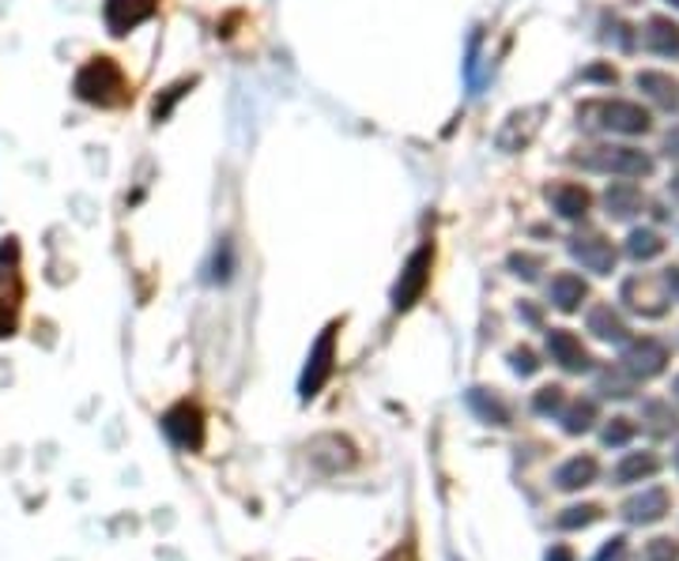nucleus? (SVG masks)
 Returning <instances> with one entry per match:
<instances>
[{
	"instance_id": "1",
	"label": "nucleus",
	"mask_w": 679,
	"mask_h": 561,
	"mask_svg": "<svg viewBox=\"0 0 679 561\" xmlns=\"http://www.w3.org/2000/svg\"><path fill=\"white\" fill-rule=\"evenodd\" d=\"M72 91L80 102L99 106V109H114L129 102V80H125L122 65H117L114 57H91V61L76 72Z\"/></svg>"
},
{
	"instance_id": "2",
	"label": "nucleus",
	"mask_w": 679,
	"mask_h": 561,
	"mask_svg": "<svg viewBox=\"0 0 679 561\" xmlns=\"http://www.w3.org/2000/svg\"><path fill=\"white\" fill-rule=\"evenodd\" d=\"M574 163L592 170V174L626 177V182H642V177H649L653 170H657V163H653L642 148H615V143L582 151V155H574Z\"/></svg>"
},
{
	"instance_id": "3",
	"label": "nucleus",
	"mask_w": 679,
	"mask_h": 561,
	"mask_svg": "<svg viewBox=\"0 0 679 561\" xmlns=\"http://www.w3.org/2000/svg\"><path fill=\"white\" fill-rule=\"evenodd\" d=\"M577 117H597V121H589L592 129H605L615 136H645L653 129L649 109H642L638 102H626V98L589 102V106L577 109Z\"/></svg>"
},
{
	"instance_id": "4",
	"label": "nucleus",
	"mask_w": 679,
	"mask_h": 561,
	"mask_svg": "<svg viewBox=\"0 0 679 561\" xmlns=\"http://www.w3.org/2000/svg\"><path fill=\"white\" fill-rule=\"evenodd\" d=\"M430 265H435V245L423 242L419 249H415L412 257H407L401 279H396V287H393V309H396V313H407L415 302H419L423 294H427Z\"/></svg>"
},
{
	"instance_id": "5",
	"label": "nucleus",
	"mask_w": 679,
	"mask_h": 561,
	"mask_svg": "<svg viewBox=\"0 0 679 561\" xmlns=\"http://www.w3.org/2000/svg\"><path fill=\"white\" fill-rule=\"evenodd\" d=\"M333 365H336V325H329L318 336V343H313L310 359H306V370L299 377V396L302 399L318 396L329 385V377H333Z\"/></svg>"
},
{
	"instance_id": "6",
	"label": "nucleus",
	"mask_w": 679,
	"mask_h": 561,
	"mask_svg": "<svg viewBox=\"0 0 679 561\" xmlns=\"http://www.w3.org/2000/svg\"><path fill=\"white\" fill-rule=\"evenodd\" d=\"M665 365H668V347L660 343V339H653V336L626 339L623 359H619V370L631 373L634 381L660 377V373H665Z\"/></svg>"
},
{
	"instance_id": "7",
	"label": "nucleus",
	"mask_w": 679,
	"mask_h": 561,
	"mask_svg": "<svg viewBox=\"0 0 679 561\" xmlns=\"http://www.w3.org/2000/svg\"><path fill=\"white\" fill-rule=\"evenodd\" d=\"M163 433L174 448L197 453V448L204 445V411L197 404H189V399H182V404H174L163 414Z\"/></svg>"
},
{
	"instance_id": "8",
	"label": "nucleus",
	"mask_w": 679,
	"mask_h": 561,
	"mask_svg": "<svg viewBox=\"0 0 679 561\" xmlns=\"http://www.w3.org/2000/svg\"><path fill=\"white\" fill-rule=\"evenodd\" d=\"M566 249H571V257L582 265L585 271H592V276H611L615 271V245L608 242L605 234L597 231H577L571 242H566Z\"/></svg>"
},
{
	"instance_id": "9",
	"label": "nucleus",
	"mask_w": 679,
	"mask_h": 561,
	"mask_svg": "<svg viewBox=\"0 0 679 561\" xmlns=\"http://www.w3.org/2000/svg\"><path fill=\"white\" fill-rule=\"evenodd\" d=\"M548 354L559 370L566 373H589L592 370V354L582 347V339L571 328H551L548 331Z\"/></svg>"
},
{
	"instance_id": "10",
	"label": "nucleus",
	"mask_w": 679,
	"mask_h": 561,
	"mask_svg": "<svg viewBox=\"0 0 679 561\" xmlns=\"http://www.w3.org/2000/svg\"><path fill=\"white\" fill-rule=\"evenodd\" d=\"M156 12H159V0H106V8H102L106 27L110 34H117V38L136 31L140 23H148Z\"/></svg>"
},
{
	"instance_id": "11",
	"label": "nucleus",
	"mask_w": 679,
	"mask_h": 561,
	"mask_svg": "<svg viewBox=\"0 0 679 561\" xmlns=\"http://www.w3.org/2000/svg\"><path fill=\"white\" fill-rule=\"evenodd\" d=\"M548 203L551 211H555L559 219H566V223H582L585 215H589L592 208V192L585 189V185H574V182H559L548 189Z\"/></svg>"
},
{
	"instance_id": "12",
	"label": "nucleus",
	"mask_w": 679,
	"mask_h": 561,
	"mask_svg": "<svg viewBox=\"0 0 679 561\" xmlns=\"http://www.w3.org/2000/svg\"><path fill=\"white\" fill-rule=\"evenodd\" d=\"M668 516V490L665 487H649V490H642V494H634V498H626L623 501V521L626 524H657V521H665Z\"/></svg>"
},
{
	"instance_id": "13",
	"label": "nucleus",
	"mask_w": 679,
	"mask_h": 561,
	"mask_svg": "<svg viewBox=\"0 0 679 561\" xmlns=\"http://www.w3.org/2000/svg\"><path fill=\"white\" fill-rule=\"evenodd\" d=\"M657 287L660 283H653V279H642V276L626 279V283H623L626 309L642 313V317H665V309H668V302H672V297H668V294H653Z\"/></svg>"
},
{
	"instance_id": "14",
	"label": "nucleus",
	"mask_w": 679,
	"mask_h": 561,
	"mask_svg": "<svg viewBox=\"0 0 679 561\" xmlns=\"http://www.w3.org/2000/svg\"><path fill=\"white\" fill-rule=\"evenodd\" d=\"M634 83H638V91L653 102V106L668 109V114H676V109H679V80H672L668 72L645 68V72L634 75Z\"/></svg>"
},
{
	"instance_id": "15",
	"label": "nucleus",
	"mask_w": 679,
	"mask_h": 561,
	"mask_svg": "<svg viewBox=\"0 0 679 561\" xmlns=\"http://www.w3.org/2000/svg\"><path fill=\"white\" fill-rule=\"evenodd\" d=\"M548 297L559 313H577L585 297H589V283H585L582 276H574V271H559L548 287Z\"/></svg>"
},
{
	"instance_id": "16",
	"label": "nucleus",
	"mask_w": 679,
	"mask_h": 561,
	"mask_svg": "<svg viewBox=\"0 0 679 561\" xmlns=\"http://www.w3.org/2000/svg\"><path fill=\"white\" fill-rule=\"evenodd\" d=\"M585 328L597 339H605V343H626V339H631V328H626L623 313L611 309V305H592L589 317H585Z\"/></svg>"
},
{
	"instance_id": "17",
	"label": "nucleus",
	"mask_w": 679,
	"mask_h": 561,
	"mask_svg": "<svg viewBox=\"0 0 679 561\" xmlns=\"http://www.w3.org/2000/svg\"><path fill=\"white\" fill-rule=\"evenodd\" d=\"M642 42L657 57H679V23H672L668 15H653L642 31Z\"/></svg>"
},
{
	"instance_id": "18",
	"label": "nucleus",
	"mask_w": 679,
	"mask_h": 561,
	"mask_svg": "<svg viewBox=\"0 0 679 561\" xmlns=\"http://www.w3.org/2000/svg\"><path fill=\"white\" fill-rule=\"evenodd\" d=\"M597 475H600V464L592 460V456H571L566 464H559L555 487L566 490V494H574V490L592 487V482H597Z\"/></svg>"
},
{
	"instance_id": "19",
	"label": "nucleus",
	"mask_w": 679,
	"mask_h": 561,
	"mask_svg": "<svg viewBox=\"0 0 679 561\" xmlns=\"http://www.w3.org/2000/svg\"><path fill=\"white\" fill-rule=\"evenodd\" d=\"M605 208H608V215L611 219H634L638 211L645 208V197H642V189L634 182H611L608 185V192H605Z\"/></svg>"
},
{
	"instance_id": "20",
	"label": "nucleus",
	"mask_w": 679,
	"mask_h": 561,
	"mask_svg": "<svg viewBox=\"0 0 679 561\" xmlns=\"http://www.w3.org/2000/svg\"><path fill=\"white\" fill-rule=\"evenodd\" d=\"M657 471H660V460L653 453H626L623 460L615 464L611 479H615V487H631V482L653 479Z\"/></svg>"
},
{
	"instance_id": "21",
	"label": "nucleus",
	"mask_w": 679,
	"mask_h": 561,
	"mask_svg": "<svg viewBox=\"0 0 679 561\" xmlns=\"http://www.w3.org/2000/svg\"><path fill=\"white\" fill-rule=\"evenodd\" d=\"M642 426L653 433V437H668L679 426V414L672 411V404L665 399H645L642 404Z\"/></svg>"
},
{
	"instance_id": "22",
	"label": "nucleus",
	"mask_w": 679,
	"mask_h": 561,
	"mask_svg": "<svg viewBox=\"0 0 679 561\" xmlns=\"http://www.w3.org/2000/svg\"><path fill=\"white\" fill-rule=\"evenodd\" d=\"M469 407L483 422H491V426H509V407L503 404V396L487 393V388H472Z\"/></svg>"
},
{
	"instance_id": "23",
	"label": "nucleus",
	"mask_w": 679,
	"mask_h": 561,
	"mask_svg": "<svg viewBox=\"0 0 679 561\" xmlns=\"http://www.w3.org/2000/svg\"><path fill=\"white\" fill-rule=\"evenodd\" d=\"M660 253H665V237L657 231H649V226H638V231H631V237H626V257L638 260V265L657 260Z\"/></svg>"
},
{
	"instance_id": "24",
	"label": "nucleus",
	"mask_w": 679,
	"mask_h": 561,
	"mask_svg": "<svg viewBox=\"0 0 679 561\" xmlns=\"http://www.w3.org/2000/svg\"><path fill=\"white\" fill-rule=\"evenodd\" d=\"M592 422H597V399H574L571 407L563 411V430L571 433V437H577V433H589Z\"/></svg>"
},
{
	"instance_id": "25",
	"label": "nucleus",
	"mask_w": 679,
	"mask_h": 561,
	"mask_svg": "<svg viewBox=\"0 0 679 561\" xmlns=\"http://www.w3.org/2000/svg\"><path fill=\"white\" fill-rule=\"evenodd\" d=\"M15 279V271H0V336H12L15 328V309H20V283L8 291V283Z\"/></svg>"
},
{
	"instance_id": "26",
	"label": "nucleus",
	"mask_w": 679,
	"mask_h": 561,
	"mask_svg": "<svg viewBox=\"0 0 679 561\" xmlns=\"http://www.w3.org/2000/svg\"><path fill=\"white\" fill-rule=\"evenodd\" d=\"M600 521V505H571L555 516V528L559 531H577V528H589V524Z\"/></svg>"
},
{
	"instance_id": "27",
	"label": "nucleus",
	"mask_w": 679,
	"mask_h": 561,
	"mask_svg": "<svg viewBox=\"0 0 679 561\" xmlns=\"http://www.w3.org/2000/svg\"><path fill=\"white\" fill-rule=\"evenodd\" d=\"M634 385H638V381H634L631 373H623V370H600V377H597L600 393L615 396V399H631V396H634Z\"/></svg>"
},
{
	"instance_id": "28",
	"label": "nucleus",
	"mask_w": 679,
	"mask_h": 561,
	"mask_svg": "<svg viewBox=\"0 0 679 561\" xmlns=\"http://www.w3.org/2000/svg\"><path fill=\"white\" fill-rule=\"evenodd\" d=\"M563 404H566V388L563 385H543L537 396H532V411L543 414V419H551V414H563Z\"/></svg>"
},
{
	"instance_id": "29",
	"label": "nucleus",
	"mask_w": 679,
	"mask_h": 561,
	"mask_svg": "<svg viewBox=\"0 0 679 561\" xmlns=\"http://www.w3.org/2000/svg\"><path fill=\"white\" fill-rule=\"evenodd\" d=\"M634 433H638V426H634L631 419H623V414H615V419L600 430V441H605L608 448H623V445H631Z\"/></svg>"
},
{
	"instance_id": "30",
	"label": "nucleus",
	"mask_w": 679,
	"mask_h": 561,
	"mask_svg": "<svg viewBox=\"0 0 679 561\" xmlns=\"http://www.w3.org/2000/svg\"><path fill=\"white\" fill-rule=\"evenodd\" d=\"M506 265H509V271H514L517 279H529V283H532V279H537L540 271H543V257H537V253H509Z\"/></svg>"
},
{
	"instance_id": "31",
	"label": "nucleus",
	"mask_w": 679,
	"mask_h": 561,
	"mask_svg": "<svg viewBox=\"0 0 679 561\" xmlns=\"http://www.w3.org/2000/svg\"><path fill=\"white\" fill-rule=\"evenodd\" d=\"M231 271H234V249H231V242L223 237L219 249H216V260H211V279H216V283H227Z\"/></svg>"
},
{
	"instance_id": "32",
	"label": "nucleus",
	"mask_w": 679,
	"mask_h": 561,
	"mask_svg": "<svg viewBox=\"0 0 679 561\" xmlns=\"http://www.w3.org/2000/svg\"><path fill=\"white\" fill-rule=\"evenodd\" d=\"M600 38L615 42L619 49H631L634 46V34H631V27H626L623 20H619V15H605V34H600Z\"/></svg>"
},
{
	"instance_id": "33",
	"label": "nucleus",
	"mask_w": 679,
	"mask_h": 561,
	"mask_svg": "<svg viewBox=\"0 0 679 561\" xmlns=\"http://www.w3.org/2000/svg\"><path fill=\"white\" fill-rule=\"evenodd\" d=\"M642 558L645 561H679V542L676 539H649Z\"/></svg>"
},
{
	"instance_id": "34",
	"label": "nucleus",
	"mask_w": 679,
	"mask_h": 561,
	"mask_svg": "<svg viewBox=\"0 0 679 561\" xmlns=\"http://www.w3.org/2000/svg\"><path fill=\"white\" fill-rule=\"evenodd\" d=\"M509 365H514L517 377H532V373L540 370V359H537V351H529V347H517V351H509Z\"/></svg>"
},
{
	"instance_id": "35",
	"label": "nucleus",
	"mask_w": 679,
	"mask_h": 561,
	"mask_svg": "<svg viewBox=\"0 0 679 561\" xmlns=\"http://www.w3.org/2000/svg\"><path fill=\"white\" fill-rule=\"evenodd\" d=\"M631 558V547H626V535H611L605 547L597 550V558L592 561H626Z\"/></svg>"
},
{
	"instance_id": "36",
	"label": "nucleus",
	"mask_w": 679,
	"mask_h": 561,
	"mask_svg": "<svg viewBox=\"0 0 679 561\" xmlns=\"http://www.w3.org/2000/svg\"><path fill=\"white\" fill-rule=\"evenodd\" d=\"M189 87H193V80H189V83H177V87H170L166 102H156V121H166V117H170V109H174V102L182 98Z\"/></svg>"
},
{
	"instance_id": "37",
	"label": "nucleus",
	"mask_w": 679,
	"mask_h": 561,
	"mask_svg": "<svg viewBox=\"0 0 679 561\" xmlns=\"http://www.w3.org/2000/svg\"><path fill=\"white\" fill-rule=\"evenodd\" d=\"M660 283H665L668 297H672V302H679V265L665 268V276H660Z\"/></svg>"
},
{
	"instance_id": "38",
	"label": "nucleus",
	"mask_w": 679,
	"mask_h": 561,
	"mask_svg": "<svg viewBox=\"0 0 679 561\" xmlns=\"http://www.w3.org/2000/svg\"><path fill=\"white\" fill-rule=\"evenodd\" d=\"M585 80H597V83H615V68L611 65H597L585 72Z\"/></svg>"
},
{
	"instance_id": "39",
	"label": "nucleus",
	"mask_w": 679,
	"mask_h": 561,
	"mask_svg": "<svg viewBox=\"0 0 679 561\" xmlns=\"http://www.w3.org/2000/svg\"><path fill=\"white\" fill-rule=\"evenodd\" d=\"M660 148H665L668 159H679V125H672V129L665 132V143H660Z\"/></svg>"
},
{
	"instance_id": "40",
	"label": "nucleus",
	"mask_w": 679,
	"mask_h": 561,
	"mask_svg": "<svg viewBox=\"0 0 679 561\" xmlns=\"http://www.w3.org/2000/svg\"><path fill=\"white\" fill-rule=\"evenodd\" d=\"M543 561H574V554H571V550H566V547H551V550H548V558H543Z\"/></svg>"
},
{
	"instance_id": "41",
	"label": "nucleus",
	"mask_w": 679,
	"mask_h": 561,
	"mask_svg": "<svg viewBox=\"0 0 679 561\" xmlns=\"http://www.w3.org/2000/svg\"><path fill=\"white\" fill-rule=\"evenodd\" d=\"M517 313H525V320H532V325H537V320H540V313L532 309V305H525V302H521V309H517Z\"/></svg>"
},
{
	"instance_id": "42",
	"label": "nucleus",
	"mask_w": 679,
	"mask_h": 561,
	"mask_svg": "<svg viewBox=\"0 0 679 561\" xmlns=\"http://www.w3.org/2000/svg\"><path fill=\"white\" fill-rule=\"evenodd\" d=\"M385 561H412V550H404V554H401V550H396V554H389Z\"/></svg>"
},
{
	"instance_id": "43",
	"label": "nucleus",
	"mask_w": 679,
	"mask_h": 561,
	"mask_svg": "<svg viewBox=\"0 0 679 561\" xmlns=\"http://www.w3.org/2000/svg\"><path fill=\"white\" fill-rule=\"evenodd\" d=\"M668 192H672V197L679 200V174L672 177V182H668Z\"/></svg>"
},
{
	"instance_id": "44",
	"label": "nucleus",
	"mask_w": 679,
	"mask_h": 561,
	"mask_svg": "<svg viewBox=\"0 0 679 561\" xmlns=\"http://www.w3.org/2000/svg\"><path fill=\"white\" fill-rule=\"evenodd\" d=\"M672 396H676V399H679V377H676V381H672Z\"/></svg>"
},
{
	"instance_id": "45",
	"label": "nucleus",
	"mask_w": 679,
	"mask_h": 561,
	"mask_svg": "<svg viewBox=\"0 0 679 561\" xmlns=\"http://www.w3.org/2000/svg\"><path fill=\"white\" fill-rule=\"evenodd\" d=\"M665 4H672V8H676V12H679V0H665Z\"/></svg>"
},
{
	"instance_id": "46",
	"label": "nucleus",
	"mask_w": 679,
	"mask_h": 561,
	"mask_svg": "<svg viewBox=\"0 0 679 561\" xmlns=\"http://www.w3.org/2000/svg\"><path fill=\"white\" fill-rule=\"evenodd\" d=\"M676 467H679V445H676Z\"/></svg>"
}]
</instances>
